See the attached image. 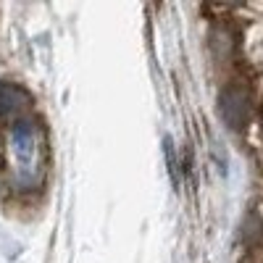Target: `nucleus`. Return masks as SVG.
Returning a JSON list of instances; mask_svg holds the SVG:
<instances>
[{"instance_id":"nucleus-2","label":"nucleus","mask_w":263,"mask_h":263,"mask_svg":"<svg viewBox=\"0 0 263 263\" xmlns=\"http://www.w3.org/2000/svg\"><path fill=\"white\" fill-rule=\"evenodd\" d=\"M221 116H224V121L232 126V129H239L245 121H248V98H245V92L242 90H237V87H229V90H224V95H221Z\"/></svg>"},{"instance_id":"nucleus-3","label":"nucleus","mask_w":263,"mask_h":263,"mask_svg":"<svg viewBox=\"0 0 263 263\" xmlns=\"http://www.w3.org/2000/svg\"><path fill=\"white\" fill-rule=\"evenodd\" d=\"M24 105H29V92L18 84H0V114H18Z\"/></svg>"},{"instance_id":"nucleus-1","label":"nucleus","mask_w":263,"mask_h":263,"mask_svg":"<svg viewBox=\"0 0 263 263\" xmlns=\"http://www.w3.org/2000/svg\"><path fill=\"white\" fill-rule=\"evenodd\" d=\"M13 153V179L18 187H34L45 174V132L34 121L21 119L11 132Z\"/></svg>"}]
</instances>
